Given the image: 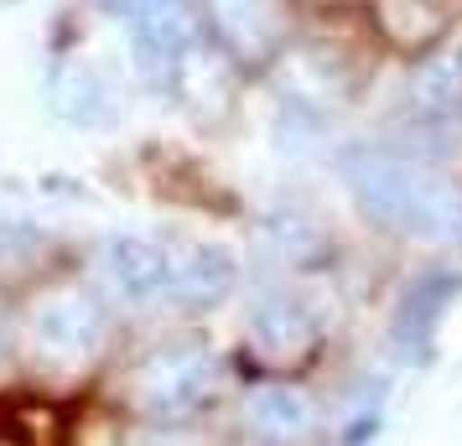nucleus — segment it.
Masks as SVG:
<instances>
[{"mask_svg": "<svg viewBox=\"0 0 462 446\" xmlns=\"http://www.w3.org/2000/svg\"><path fill=\"white\" fill-rule=\"evenodd\" d=\"M5 353H11V327H5V317H0V363H5Z\"/></svg>", "mask_w": 462, "mask_h": 446, "instance_id": "nucleus-11", "label": "nucleus"}, {"mask_svg": "<svg viewBox=\"0 0 462 446\" xmlns=\"http://www.w3.org/2000/svg\"><path fill=\"white\" fill-rule=\"evenodd\" d=\"M0 446H37V441H32V431H26L16 415H5V410H0Z\"/></svg>", "mask_w": 462, "mask_h": 446, "instance_id": "nucleus-10", "label": "nucleus"}, {"mask_svg": "<svg viewBox=\"0 0 462 446\" xmlns=\"http://www.w3.org/2000/svg\"><path fill=\"white\" fill-rule=\"evenodd\" d=\"M5 5H11V0H5Z\"/></svg>", "mask_w": 462, "mask_h": 446, "instance_id": "nucleus-12", "label": "nucleus"}, {"mask_svg": "<svg viewBox=\"0 0 462 446\" xmlns=\"http://www.w3.org/2000/svg\"><path fill=\"white\" fill-rule=\"evenodd\" d=\"M224 389V363L203 342H171L156 348L135 363L130 374V400L135 410H146L151 421H182L198 415L203 405H213V395Z\"/></svg>", "mask_w": 462, "mask_h": 446, "instance_id": "nucleus-4", "label": "nucleus"}, {"mask_svg": "<svg viewBox=\"0 0 462 446\" xmlns=\"http://www.w3.org/2000/svg\"><path fill=\"white\" fill-rule=\"evenodd\" d=\"M99 280L130 306L203 312L234 291V259L182 234H115L99 244Z\"/></svg>", "mask_w": 462, "mask_h": 446, "instance_id": "nucleus-1", "label": "nucleus"}, {"mask_svg": "<svg viewBox=\"0 0 462 446\" xmlns=\"http://www.w3.org/2000/svg\"><path fill=\"white\" fill-rule=\"evenodd\" d=\"M203 16H208V32L229 47V58L239 63H271L281 42H286V11L281 0H198Z\"/></svg>", "mask_w": 462, "mask_h": 446, "instance_id": "nucleus-6", "label": "nucleus"}, {"mask_svg": "<svg viewBox=\"0 0 462 446\" xmlns=\"http://www.w3.org/2000/svg\"><path fill=\"white\" fill-rule=\"evenodd\" d=\"M405 109L416 120H452L462 114V47L426 58L405 84Z\"/></svg>", "mask_w": 462, "mask_h": 446, "instance_id": "nucleus-8", "label": "nucleus"}, {"mask_svg": "<svg viewBox=\"0 0 462 446\" xmlns=\"http://www.w3.org/2000/svg\"><path fill=\"white\" fill-rule=\"evenodd\" d=\"M343 182L374 223L416 239L462 234V187L405 150L358 146L343 156Z\"/></svg>", "mask_w": 462, "mask_h": 446, "instance_id": "nucleus-2", "label": "nucleus"}, {"mask_svg": "<svg viewBox=\"0 0 462 446\" xmlns=\"http://www.w3.org/2000/svg\"><path fill=\"white\" fill-rule=\"evenodd\" d=\"M105 332H109V312L105 301L84 291V286H58L47 291L32 317H26V338L37 348V359L58 363V369H73V363L94 359L105 348Z\"/></svg>", "mask_w": 462, "mask_h": 446, "instance_id": "nucleus-5", "label": "nucleus"}, {"mask_svg": "<svg viewBox=\"0 0 462 446\" xmlns=\"http://www.w3.org/2000/svg\"><path fill=\"white\" fill-rule=\"evenodd\" d=\"M245 415L260 436H271V441H301L317 421V405L291 389V384H265V389H254L250 405H245Z\"/></svg>", "mask_w": 462, "mask_h": 446, "instance_id": "nucleus-9", "label": "nucleus"}, {"mask_svg": "<svg viewBox=\"0 0 462 446\" xmlns=\"http://www.w3.org/2000/svg\"><path fill=\"white\" fill-rule=\"evenodd\" d=\"M120 22L130 32L135 68L156 94L188 105L208 94V73L218 52L208 42V16L198 0H120Z\"/></svg>", "mask_w": 462, "mask_h": 446, "instance_id": "nucleus-3", "label": "nucleus"}, {"mask_svg": "<svg viewBox=\"0 0 462 446\" xmlns=\"http://www.w3.org/2000/svg\"><path fill=\"white\" fill-rule=\"evenodd\" d=\"M250 338L260 348V359L271 363H291L307 359L317 342V322L296 306V301H260L250 317Z\"/></svg>", "mask_w": 462, "mask_h": 446, "instance_id": "nucleus-7", "label": "nucleus"}]
</instances>
